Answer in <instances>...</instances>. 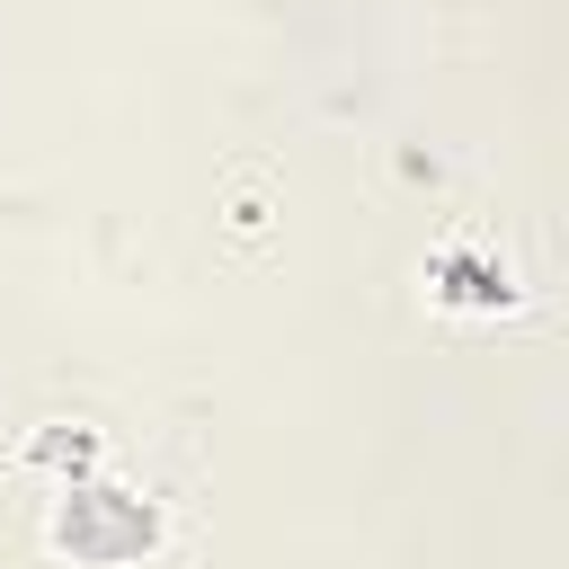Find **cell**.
<instances>
[{
  "instance_id": "1",
  "label": "cell",
  "mask_w": 569,
  "mask_h": 569,
  "mask_svg": "<svg viewBox=\"0 0 569 569\" xmlns=\"http://www.w3.org/2000/svg\"><path fill=\"white\" fill-rule=\"evenodd\" d=\"M436 276H462V284H445L453 302H498V293H507V267H462V258H445Z\"/></svg>"
}]
</instances>
